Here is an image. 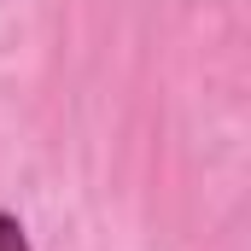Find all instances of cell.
Wrapping results in <instances>:
<instances>
[{"label": "cell", "mask_w": 251, "mask_h": 251, "mask_svg": "<svg viewBox=\"0 0 251 251\" xmlns=\"http://www.w3.org/2000/svg\"><path fill=\"white\" fill-rule=\"evenodd\" d=\"M0 251H35L29 234H24V222H18L12 210H0Z\"/></svg>", "instance_id": "1"}]
</instances>
